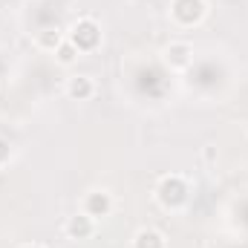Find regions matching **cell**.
<instances>
[{
    "instance_id": "30bf717a",
    "label": "cell",
    "mask_w": 248,
    "mask_h": 248,
    "mask_svg": "<svg viewBox=\"0 0 248 248\" xmlns=\"http://www.w3.org/2000/svg\"><path fill=\"white\" fill-rule=\"evenodd\" d=\"M78 55H81V52L75 49V44H72L69 38H66V41H61V46L55 49V61L61 63V66H72V63L78 61Z\"/></svg>"
},
{
    "instance_id": "7c38bea8",
    "label": "cell",
    "mask_w": 248,
    "mask_h": 248,
    "mask_svg": "<svg viewBox=\"0 0 248 248\" xmlns=\"http://www.w3.org/2000/svg\"><path fill=\"white\" fill-rule=\"evenodd\" d=\"M23 248H44V246H35V243H32V246H23Z\"/></svg>"
},
{
    "instance_id": "277c9868",
    "label": "cell",
    "mask_w": 248,
    "mask_h": 248,
    "mask_svg": "<svg viewBox=\"0 0 248 248\" xmlns=\"http://www.w3.org/2000/svg\"><path fill=\"white\" fill-rule=\"evenodd\" d=\"M110 211H113V196L107 190H93V193L84 196V214H90L93 219L107 217Z\"/></svg>"
},
{
    "instance_id": "5b68a950",
    "label": "cell",
    "mask_w": 248,
    "mask_h": 248,
    "mask_svg": "<svg viewBox=\"0 0 248 248\" xmlns=\"http://www.w3.org/2000/svg\"><path fill=\"white\" fill-rule=\"evenodd\" d=\"M63 228H66V234H69L72 240H87V237H93V234H95V219H93L90 214H84V211H81V214L69 217Z\"/></svg>"
},
{
    "instance_id": "3957f363",
    "label": "cell",
    "mask_w": 248,
    "mask_h": 248,
    "mask_svg": "<svg viewBox=\"0 0 248 248\" xmlns=\"http://www.w3.org/2000/svg\"><path fill=\"white\" fill-rule=\"evenodd\" d=\"M170 15L179 26H193L205 17V0H173Z\"/></svg>"
},
{
    "instance_id": "8fae6325",
    "label": "cell",
    "mask_w": 248,
    "mask_h": 248,
    "mask_svg": "<svg viewBox=\"0 0 248 248\" xmlns=\"http://www.w3.org/2000/svg\"><path fill=\"white\" fill-rule=\"evenodd\" d=\"M6 159H9V144H6V141H0V165H3Z\"/></svg>"
},
{
    "instance_id": "9c48e42d",
    "label": "cell",
    "mask_w": 248,
    "mask_h": 248,
    "mask_svg": "<svg viewBox=\"0 0 248 248\" xmlns=\"http://www.w3.org/2000/svg\"><path fill=\"white\" fill-rule=\"evenodd\" d=\"M61 32L58 29H41L38 35H35V44H38V49H46V52H55L58 46H61Z\"/></svg>"
},
{
    "instance_id": "52a82bcc",
    "label": "cell",
    "mask_w": 248,
    "mask_h": 248,
    "mask_svg": "<svg viewBox=\"0 0 248 248\" xmlns=\"http://www.w3.org/2000/svg\"><path fill=\"white\" fill-rule=\"evenodd\" d=\"M165 237L156 231V228H141V231H136V237H133V248H165Z\"/></svg>"
},
{
    "instance_id": "ba28073f",
    "label": "cell",
    "mask_w": 248,
    "mask_h": 248,
    "mask_svg": "<svg viewBox=\"0 0 248 248\" xmlns=\"http://www.w3.org/2000/svg\"><path fill=\"white\" fill-rule=\"evenodd\" d=\"M190 46L187 44H170L168 49H165V55H168V63L173 66V69H185L187 63H190Z\"/></svg>"
},
{
    "instance_id": "8992f818",
    "label": "cell",
    "mask_w": 248,
    "mask_h": 248,
    "mask_svg": "<svg viewBox=\"0 0 248 248\" xmlns=\"http://www.w3.org/2000/svg\"><path fill=\"white\" fill-rule=\"evenodd\" d=\"M66 95L75 98V101H87V98H93V95H95V84H93V78H90V75H72V78L66 81Z\"/></svg>"
},
{
    "instance_id": "6da1fadb",
    "label": "cell",
    "mask_w": 248,
    "mask_h": 248,
    "mask_svg": "<svg viewBox=\"0 0 248 248\" xmlns=\"http://www.w3.org/2000/svg\"><path fill=\"white\" fill-rule=\"evenodd\" d=\"M69 41L75 44L78 52L95 49L98 41H101V29H98V23H95L93 17H81V20L72 23V29H69Z\"/></svg>"
},
{
    "instance_id": "7a4b0ae2",
    "label": "cell",
    "mask_w": 248,
    "mask_h": 248,
    "mask_svg": "<svg viewBox=\"0 0 248 248\" xmlns=\"http://www.w3.org/2000/svg\"><path fill=\"white\" fill-rule=\"evenodd\" d=\"M187 199V185L182 176H165L159 182V202L165 208H179Z\"/></svg>"
}]
</instances>
